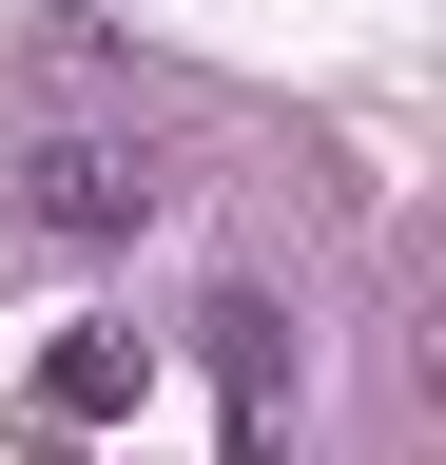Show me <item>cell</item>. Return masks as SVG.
<instances>
[{"mask_svg": "<svg viewBox=\"0 0 446 465\" xmlns=\"http://www.w3.org/2000/svg\"><path fill=\"white\" fill-rule=\"evenodd\" d=\"M155 194H175V174H155L136 136H39L20 174H0V213H20V232H59V252H97V232H136Z\"/></svg>", "mask_w": 446, "mask_h": 465, "instance_id": "6da1fadb", "label": "cell"}, {"mask_svg": "<svg viewBox=\"0 0 446 465\" xmlns=\"http://www.w3.org/2000/svg\"><path fill=\"white\" fill-rule=\"evenodd\" d=\"M194 349H213V407H233V465H292V311L272 291H213Z\"/></svg>", "mask_w": 446, "mask_h": 465, "instance_id": "7a4b0ae2", "label": "cell"}, {"mask_svg": "<svg viewBox=\"0 0 446 465\" xmlns=\"http://www.w3.org/2000/svg\"><path fill=\"white\" fill-rule=\"evenodd\" d=\"M136 388H155V330H59V349L20 369V427H39V446H117Z\"/></svg>", "mask_w": 446, "mask_h": 465, "instance_id": "3957f363", "label": "cell"}]
</instances>
